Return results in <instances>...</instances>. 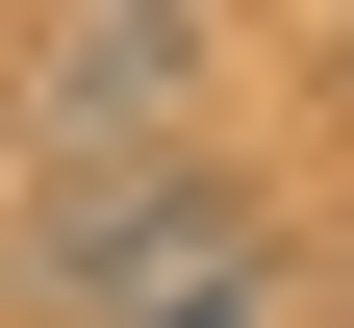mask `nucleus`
Here are the masks:
<instances>
[{
    "mask_svg": "<svg viewBox=\"0 0 354 328\" xmlns=\"http://www.w3.org/2000/svg\"><path fill=\"white\" fill-rule=\"evenodd\" d=\"M203 76H228V51H203L177 0H102V26H26V51H0V126H26L51 177H152Z\"/></svg>",
    "mask_w": 354,
    "mask_h": 328,
    "instance_id": "2",
    "label": "nucleus"
},
{
    "mask_svg": "<svg viewBox=\"0 0 354 328\" xmlns=\"http://www.w3.org/2000/svg\"><path fill=\"white\" fill-rule=\"evenodd\" d=\"M26 303H51V328H279V227H253L203 152H152V177H51Z\"/></svg>",
    "mask_w": 354,
    "mask_h": 328,
    "instance_id": "1",
    "label": "nucleus"
}]
</instances>
